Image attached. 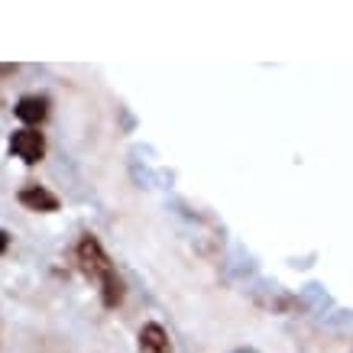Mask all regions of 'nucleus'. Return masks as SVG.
<instances>
[{"mask_svg":"<svg viewBox=\"0 0 353 353\" xmlns=\"http://www.w3.org/2000/svg\"><path fill=\"white\" fill-rule=\"evenodd\" d=\"M75 263L88 279H94L97 285H101L104 308H117L120 301H123V279L117 276V269H114V263H110V256L104 253V246H101V240L94 234H85L78 240Z\"/></svg>","mask_w":353,"mask_h":353,"instance_id":"nucleus-1","label":"nucleus"},{"mask_svg":"<svg viewBox=\"0 0 353 353\" xmlns=\"http://www.w3.org/2000/svg\"><path fill=\"white\" fill-rule=\"evenodd\" d=\"M10 152L20 156L26 165H36V162L46 156V139L39 130H17L10 137Z\"/></svg>","mask_w":353,"mask_h":353,"instance_id":"nucleus-2","label":"nucleus"},{"mask_svg":"<svg viewBox=\"0 0 353 353\" xmlns=\"http://www.w3.org/2000/svg\"><path fill=\"white\" fill-rule=\"evenodd\" d=\"M13 110H17V117H20L23 123L36 127V123H43V120L49 117V101H46L43 94H23Z\"/></svg>","mask_w":353,"mask_h":353,"instance_id":"nucleus-3","label":"nucleus"},{"mask_svg":"<svg viewBox=\"0 0 353 353\" xmlns=\"http://www.w3.org/2000/svg\"><path fill=\"white\" fill-rule=\"evenodd\" d=\"M20 204L30 208V211H43V214L59 211V198H55L49 188H43V185H26L20 192Z\"/></svg>","mask_w":353,"mask_h":353,"instance_id":"nucleus-4","label":"nucleus"},{"mask_svg":"<svg viewBox=\"0 0 353 353\" xmlns=\"http://www.w3.org/2000/svg\"><path fill=\"white\" fill-rule=\"evenodd\" d=\"M139 353H172V341L162 324L156 321L143 324V331H139Z\"/></svg>","mask_w":353,"mask_h":353,"instance_id":"nucleus-5","label":"nucleus"},{"mask_svg":"<svg viewBox=\"0 0 353 353\" xmlns=\"http://www.w3.org/2000/svg\"><path fill=\"white\" fill-rule=\"evenodd\" d=\"M7 246H10V234H7V230H0V256L7 253Z\"/></svg>","mask_w":353,"mask_h":353,"instance_id":"nucleus-6","label":"nucleus"},{"mask_svg":"<svg viewBox=\"0 0 353 353\" xmlns=\"http://www.w3.org/2000/svg\"><path fill=\"white\" fill-rule=\"evenodd\" d=\"M0 75H17V65H0Z\"/></svg>","mask_w":353,"mask_h":353,"instance_id":"nucleus-7","label":"nucleus"},{"mask_svg":"<svg viewBox=\"0 0 353 353\" xmlns=\"http://www.w3.org/2000/svg\"><path fill=\"white\" fill-rule=\"evenodd\" d=\"M234 353H256V350H250V347H243V350H234Z\"/></svg>","mask_w":353,"mask_h":353,"instance_id":"nucleus-8","label":"nucleus"}]
</instances>
